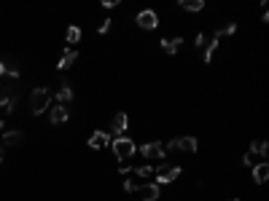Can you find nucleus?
I'll return each instance as SVG.
<instances>
[{
  "label": "nucleus",
  "mask_w": 269,
  "mask_h": 201,
  "mask_svg": "<svg viewBox=\"0 0 269 201\" xmlns=\"http://www.w3.org/2000/svg\"><path fill=\"white\" fill-rule=\"evenodd\" d=\"M110 147H113V156L119 158L121 164H124V161H129L137 153V145L129 137H116L113 142H110Z\"/></svg>",
  "instance_id": "f257e3e1"
},
{
  "label": "nucleus",
  "mask_w": 269,
  "mask_h": 201,
  "mask_svg": "<svg viewBox=\"0 0 269 201\" xmlns=\"http://www.w3.org/2000/svg\"><path fill=\"white\" fill-rule=\"evenodd\" d=\"M30 107H32V113H35V116H41V113L49 110V107H51V94H49V89L38 86V89L30 94Z\"/></svg>",
  "instance_id": "f03ea898"
},
{
  "label": "nucleus",
  "mask_w": 269,
  "mask_h": 201,
  "mask_svg": "<svg viewBox=\"0 0 269 201\" xmlns=\"http://www.w3.org/2000/svg\"><path fill=\"white\" fill-rule=\"evenodd\" d=\"M180 166H167V164H162L159 169H154L156 174V185H167V183H175V180L180 177Z\"/></svg>",
  "instance_id": "7ed1b4c3"
},
{
  "label": "nucleus",
  "mask_w": 269,
  "mask_h": 201,
  "mask_svg": "<svg viewBox=\"0 0 269 201\" xmlns=\"http://www.w3.org/2000/svg\"><path fill=\"white\" fill-rule=\"evenodd\" d=\"M140 153H143V158H165L167 156V153H165V145H162V142H156V139H154V142H143V147H140Z\"/></svg>",
  "instance_id": "20e7f679"
},
{
  "label": "nucleus",
  "mask_w": 269,
  "mask_h": 201,
  "mask_svg": "<svg viewBox=\"0 0 269 201\" xmlns=\"http://www.w3.org/2000/svg\"><path fill=\"white\" fill-rule=\"evenodd\" d=\"M156 24H159V16H156V11H140L137 13V27H143V30H156Z\"/></svg>",
  "instance_id": "39448f33"
},
{
  "label": "nucleus",
  "mask_w": 269,
  "mask_h": 201,
  "mask_svg": "<svg viewBox=\"0 0 269 201\" xmlns=\"http://www.w3.org/2000/svg\"><path fill=\"white\" fill-rule=\"evenodd\" d=\"M129 129V116L127 113H116L113 121H110V134H116V137H124V132Z\"/></svg>",
  "instance_id": "423d86ee"
},
{
  "label": "nucleus",
  "mask_w": 269,
  "mask_h": 201,
  "mask_svg": "<svg viewBox=\"0 0 269 201\" xmlns=\"http://www.w3.org/2000/svg\"><path fill=\"white\" fill-rule=\"evenodd\" d=\"M110 145V134L108 132H94V134H91V137H89V147H91V150H102V147H108Z\"/></svg>",
  "instance_id": "0eeeda50"
},
{
  "label": "nucleus",
  "mask_w": 269,
  "mask_h": 201,
  "mask_svg": "<svg viewBox=\"0 0 269 201\" xmlns=\"http://www.w3.org/2000/svg\"><path fill=\"white\" fill-rule=\"evenodd\" d=\"M68 107H62V105H57V107H49V121L54 126H60V124H65V121H68Z\"/></svg>",
  "instance_id": "6e6552de"
},
{
  "label": "nucleus",
  "mask_w": 269,
  "mask_h": 201,
  "mask_svg": "<svg viewBox=\"0 0 269 201\" xmlns=\"http://www.w3.org/2000/svg\"><path fill=\"white\" fill-rule=\"evenodd\" d=\"M70 102H73V89H70V83H62L60 91H57V105L68 107Z\"/></svg>",
  "instance_id": "1a4fd4ad"
},
{
  "label": "nucleus",
  "mask_w": 269,
  "mask_h": 201,
  "mask_svg": "<svg viewBox=\"0 0 269 201\" xmlns=\"http://www.w3.org/2000/svg\"><path fill=\"white\" fill-rule=\"evenodd\" d=\"M76 59H78V51L76 49H65V54L60 57V62H57V70H68Z\"/></svg>",
  "instance_id": "9d476101"
},
{
  "label": "nucleus",
  "mask_w": 269,
  "mask_h": 201,
  "mask_svg": "<svg viewBox=\"0 0 269 201\" xmlns=\"http://www.w3.org/2000/svg\"><path fill=\"white\" fill-rule=\"evenodd\" d=\"M140 196H143V201H156L159 199V185L156 183H146L140 188Z\"/></svg>",
  "instance_id": "9b49d317"
},
{
  "label": "nucleus",
  "mask_w": 269,
  "mask_h": 201,
  "mask_svg": "<svg viewBox=\"0 0 269 201\" xmlns=\"http://www.w3.org/2000/svg\"><path fill=\"white\" fill-rule=\"evenodd\" d=\"M180 46H183V38H180V35H175V38H165V40H162V49H165L167 54H178V51H180Z\"/></svg>",
  "instance_id": "f8f14e48"
},
{
  "label": "nucleus",
  "mask_w": 269,
  "mask_h": 201,
  "mask_svg": "<svg viewBox=\"0 0 269 201\" xmlns=\"http://www.w3.org/2000/svg\"><path fill=\"white\" fill-rule=\"evenodd\" d=\"M143 185H146V180H143V177H137V174H132V177H127V180H124V191H127V193H137Z\"/></svg>",
  "instance_id": "ddd939ff"
},
{
  "label": "nucleus",
  "mask_w": 269,
  "mask_h": 201,
  "mask_svg": "<svg viewBox=\"0 0 269 201\" xmlns=\"http://www.w3.org/2000/svg\"><path fill=\"white\" fill-rule=\"evenodd\" d=\"M196 147H199L196 137H180L178 139V150H183V153H196Z\"/></svg>",
  "instance_id": "4468645a"
},
{
  "label": "nucleus",
  "mask_w": 269,
  "mask_h": 201,
  "mask_svg": "<svg viewBox=\"0 0 269 201\" xmlns=\"http://www.w3.org/2000/svg\"><path fill=\"white\" fill-rule=\"evenodd\" d=\"M269 180V164H259V166H253V183H267Z\"/></svg>",
  "instance_id": "2eb2a0df"
},
{
  "label": "nucleus",
  "mask_w": 269,
  "mask_h": 201,
  "mask_svg": "<svg viewBox=\"0 0 269 201\" xmlns=\"http://www.w3.org/2000/svg\"><path fill=\"white\" fill-rule=\"evenodd\" d=\"M269 153V145L264 142V139H256V142H251V156H267Z\"/></svg>",
  "instance_id": "dca6fc26"
},
{
  "label": "nucleus",
  "mask_w": 269,
  "mask_h": 201,
  "mask_svg": "<svg viewBox=\"0 0 269 201\" xmlns=\"http://www.w3.org/2000/svg\"><path fill=\"white\" fill-rule=\"evenodd\" d=\"M183 11H202L205 8V0H180Z\"/></svg>",
  "instance_id": "f3484780"
},
{
  "label": "nucleus",
  "mask_w": 269,
  "mask_h": 201,
  "mask_svg": "<svg viewBox=\"0 0 269 201\" xmlns=\"http://www.w3.org/2000/svg\"><path fill=\"white\" fill-rule=\"evenodd\" d=\"M3 142L5 145H19V142H22V132H5L3 134Z\"/></svg>",
  "instance_id": "a211bd4d"
},
{
  "label": "nucleus",
  "mask_w": 269,
  "mask_h": 201,
  "mask_svg": "<svg viewBox=\"0 0 269 201\" xmlns=\"http://www.w3.org/2000/svg\"><path fill=\"white\" fill-rule=\"evenodd\" d=\"M68 43H70V49H73V43H78V40H81V30H78V27H68Z\"/></svg>",
  "instance_id": "6ab92c4d"
},
{
  "label": "nucleus",
  "mask_w": 269,
  "mask_h": 201,
  "mask_svg": "<svg viewBox=\"0 0 269 201\" xmlns=\"http://www.w3.org/2000/svg\"><path fill=\"white\" fill-rule=\"evenodd\" d=\"M132 174H137V177H143V180H148L151 174H154V169H151L148 164H143V166H137V169H132Z\"/></svg>",
  "instance_id": "aec40b11"
},
{
  "label": "nucleus",
  "mask_w": 269,
  "mask_h": 201,
  "mask_svg": "<svg viewBox=\"0 0 269 201\" xmlns=\"http://www.w3.org/2000/svg\"><path fill=\"white\" fill-rule=\"evenodd\" d=\"M11 102V94H8V86L0 83V105H8Z\"/></svg>",
  "instance_id": "412c9836"
},
{
  "label": "nucleus",
  "mask_w": 269,
  "mask_h": 201,
  "mask_svg": "<svg viewBox=\"0 0 269 201\" xmlns=\"http://www.w3.org/2000/svg\"><path fill=\"white\" fill-rule=\"evenodd\" d=\"M110 24H113V19H102V24L97 27V32H100V35H105V32H110Z\"/></svg>",
  "instance_id": "4be33fe9"
},
{
  "label": "nucleus",
  "mask_w": 269,
  "mask_h": 201,
  "mask_svg": "<svg viewBox=\"0 0 269 201\" xmlns=\"http://www.w3.org/2000/svg\"><path fill=\"white\" fill-rule=\"evenodd\" d=\"M207 35H205V32H199V35H196V46H199V49H205V46H207Z\"/></svg>",
  "instance_id": "5701e85b"
},
{
  "label": "nucleus",
  "mask_w": 269,
  "mask_h": 201,
  "mask_svg": "<svg viewBox=\"0 0 269 201\" xmlns=\"http://www.w3.org/2000/svg\"><path fill=\"white\" fill-rule=\"evenodd\" d=\"M242 164H245V166H253V156H251V153H245V156H242Z\"/></svg>",
  "instance_id": "b1692460"
},
{
  "label": "nucleus",
  "mask_w": 269,
  "mask_h": 201,
  "mask_svg": "<svg viewBox=\"0 0 269 201\" xmlns=\"http://www.w3.org/2000/svg\"><path fill=\"white\" fill-rule=\"evenodd\" d=\"M14 110H16V102H14V99H11V102L5 105V113H14Z\"/></svg>",
  "instance_id": "393cba45"
},
{
  "label": "nucleus",
  "mask_w": 269,
  "mask_h": 201,
  "mask_svg": "<svg viewBox=\"0 0 269 201\" xmlns=\"http://www.w3.org/2000/svg\"><path fill=\"white\" fill-rule=\"evenodd\" d=\"M0 75H5V62L0 59Z\"/></svg>",
  "instance_id": "a878e982"
},
{
  "label": "nucleus",
  "mask_w": 269,
  "mask_h": 201,
  "mask_svg": "<svg viewBox=\"0 0 269 201\" xmlns=\"http://www.w3.org/2000/svg\"><path fill=\"white\" fill-rule=\"evenodd\" d=\"M3 158H5V153H3V147H0V164H3Z\"/></svg>",
  "instance_id": "bb28decb"
},
{
  "label": "nucleus",
  "mask_w": 269,
  "mask_h": 201,
  "mask_svg": "<svg viewBox=\"0 0 269 201\" xmlns=\"http://www.w3.org/2000/svg\"><path fill=\"white\" fill-rule=\"evenodd\" d=\"M3 126H5V124H3V118H0V129H3Z\"/></svg>",
  "instance_id": "cd10ccee"
},
{
  "label": "nucleus",
  "mask_w": 269,
  "mask_h": 201,
  "mask_svg": "<svg viewBox=\"0 0 269 201\" xmlns=\"http://www.w3.org/2000/svg\"><path fill=\"white\" fill-rule=\"evenodd\" d=\"M226 201H240V199H226Z\"/></svg>",
  "instance_id": "c85d7f7f"
}]
</instances>
